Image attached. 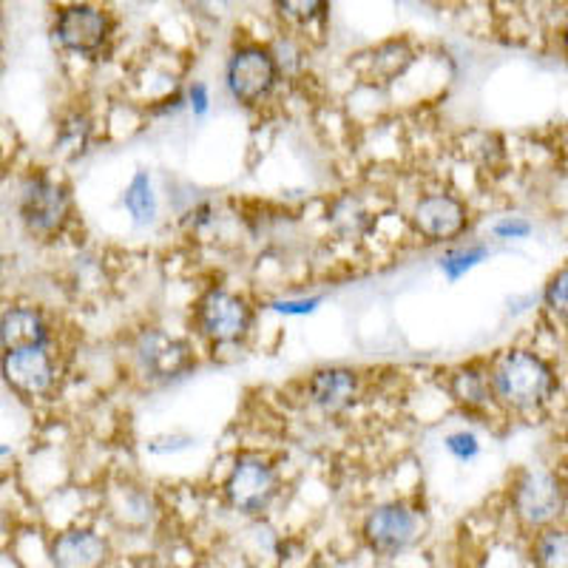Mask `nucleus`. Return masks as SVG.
Instances as JSON below:
<instances>
[{
	"mask_svg": "<svg viewBox=\"0 0 568 568\" xmlns=\"http://www.w3.org/2000/svg\"><path fill=\"white\" fill-rule=\"evenodd\" d=\"M491 393L504 413L529 415L555 398L560 378L551 362L529 347H509L489 362Z\"/></svg>",
	"mask_w": 568,
	"mask_h": 568,
	"instance_id": "f257e3e1",
	"label": "nucleus"
},
{
	"mask_svg": "<svg viewBox=\"0 0 568 568\" xmlns=\"http://www.w3.org/2000/svg\"><path fill=\"white\" fill-rule=\"evenodd\" d=\"M18 220L27 236L54 245L74 222V194L63 176L49 169H32L18 185Z\"/></svg>",
	"mask_w": 568,
	"mask_h": 568,
	"instance_id": "f03ea898",
	"label": "nucleus"
},
{
	"mask_svg": "<svg viewBox=\"0 0 568 568\" xmlns=\"http://www.w3.org/2000/svg\"><path fill=\"white\" fill-rule=\"evenodd\" d=\"M256 327V304L245 293L211 284L191 307V329L213 353L245 347Z\"/></svg>",
	"mask_w": 568,
	"mask_h": 568,
	"instance_id": "7ed1b4c3",
	"label": "nucleus"
},
{
	"mask_svg": "<svg viewBox=\"0 0 568 568\" xmlns=\"http://www.w3.org/2000/svg\"><path fill=\"white\" fill-rule=\"evenodd\" d=\"M196 364L194 342L165 327L145 324L129 338V367L145 387H171L194 373Z\"/></svg>",
	"mask_w": 568,
	"mask_h": 568,
	"instance_id": "20e7f679",
	"label": "nucleus"
},
{
	"mask_svg": "<svg viewBox=\"0 0 568 568\" xmlns=\"http://www.w3.org/2000/svg\"><path fill=\"white\" fill-rule=\"evenodd\" d=\"M282 495V469L271 455L258 449H242L233 455L222 480V497L240 515H262Z\"/></svg>",
	"mask_w": 568,
	"mask_h": 568,
	"instance_id": "39448f33",
	"label": "nucleus"
},
{
	"mask_svg": "<svg viewBox=\"0 0 568 568\" xmlns=\"http://www.w3.org/2000/svg\"><path fill=\"white\" fill-rule=\"evenodd\" d=\"M409 231L418 236L424 245L449 247L455 242L466 240L471 227L469 202L449 187H429L415 196L413 207L407 213Z\"/></svg>",
	"mask_w": 568,
	"mask_h": 568,
	"instance_id": "423d86ee",
	"label": "nucleus"
},
{
	"mask_svg": "<svg viewBox=\"0 0 568 568\" xmlns=\"http://www.w3.org/2000/svg\"><path fill=\"white\" fill-rule=\"evenodd\" d=\"M278 80H282V65L267 45H236L225 63V91L242 109L265 105L273 98Z\"/></svg>",
	"mask_w": 568,
	"mask_h": 568,
	"instance_id": "0eeeda50",
	"label": "nucleus"
},
{
	"mask_svg": "<svg viewBox=\"0 0 568 568\" xmlns=\"http://www.w3.org/2000/svg\"><path fill=\"white\" fill-rule=\"evenodd\" d=\"M60 369L54 347H32L0 353V382L20 400L38 404L54 398L60 389Z\"/></svg>",
	"mask_w": 568,
	"mask_h": 568,
	"instance_id": "6e6552de",
	"label": "nucleus"
},
{
	"mask_svg": "<svg viewBox=\"0 0 568 568\" xmlns=\"http://www.w3.org/2000/svg\"><path fill=\"white\" fill-rule=\"evenodd\" d=\"M424 515L407 500H387L367 511L362 524V537L373 555L398 557L424 535Z\"/></svg>",
	"mask_w": 568,
	"mask_h": 568,
	"instance_id": "1a4fd4ad",
	"label": "nucleus"
},
{
	"mask_svg": "<svg viewBox=\"0 0 568 568\" xmlns=\"http://www.w3.org/2000/svg\"><path fill=\"white\" fill-rule=\"evenodd\" d=\"M568 506V484L551 469H529L511 486V509L526 529H549Z\"/></svg>",
	"mask_w": 568,
	"mask_h": 568,
	"instance_id": "9d476101",
	"label": "nucleus"
},
{
	"mask_svg": "<svg viewBox=\"0 0 568 568\" xmlns=\"http://www.w3.org/2000/svg\"><path fill=\"white\" fill-rule=\"evenodd\" d=\"M367 378L353 364H322L304 378V400L324 418H344L362 404Z\"/></svg>",
	"mask_w": 568,
	"mask_h": 568,
	"instance_id": "9b49d317",
	"label": "nucleus"
},
{
	"mask_svg": "<svg viewBox=\"0 0 568 568\" xmlns=\"http://www.w3.org/2000/svg\"><path fill=\"white\" fill-rule=\"evenodd\" d=\"M52 34L63 52L98 58L111 38V18L94 3H71L58 12Z\"/></svg>",
	"mask_w": 568,
	"mask_h": 568,
	"instance_id": "f8f14e48",
	"label": "nucleus"
},
{
	"mask_svg": "<svg viewBox=\"0 0 568 568\" xmlns=\"http://www.w3.org/2000/svg\"><path fill=\"white\" fill-rule=\"evenodd\" d=\"M440 389L446 398L453 400L455 409L469 418H486L491 409H500L491 393V378H489V362L484 358H471V362L455 364L444 373L440 378Z\"/></svg>",
	"mask_w": 568,
	"mask_h": 568,
	"instance_id": "ddd939ff",
	"label": "nucleus"
},
{
	"mask_svg": "<svg viewBox=\"0 0 568 568\" xmlns=\"http://www.w3.org/2000/svg\"><path fill=\"white\" fill-rule=\"evenodd\" d=\"M32 347H54V324L43 307L14 302L0 311V353Z\"/></svg>",
	"mask_w": 568,
	"mask_h": 568,
	"instance_id": "4468645a",
	"label": "nucleus"
},
{
	"mask_svg": "<svg viewBox=\"0 0 568 568\" xmlns=\"http://www.w3.org/2000/svg\"><path fill=\"white\" fill-rule=\"evenodd\" d=\"M52 568H103L111 546L94 529H65L52 540Z\"/></svg>",
	"mask_w": 568,
	"mask_h": 568,
	"instance_id": "2eb2a0df",
	"label": "nucleus"
},
{
	"mask_svg": "<svg viewBox=\"0 0 568 568\" xmlns=\"http://www.w3.org/2000/svg\"><path fill=\"white\" fill-rule=\"evenodd\" d=\"M94 136H98V123L94 116L85 109H71L63 111L54 125V154L65 162H78L94 145Z\"/></svg>",
	"mask_w": 568,
	"mask_h": 568,
	"instance_id": "dca6fc26",
	"label": "nucleus"
},
{
	"mask_svg": "<svg viewBox=\"0 0 568 568\" xmlns=\"http://www.w3.org/2000/svg\"><path fill=\"white\" fill-rule=\"evenodd\" d=\"M123 211L129 213L131 225L145 231L160 222V194H156L154 176L149 169H136L131 174L129 185L123 187V200H120Z\"/></svg>",
	"mask_w": 568,
	"mask_h": 568,
	"instance_id": "f3484780",
	"label": "nucleus"
},
{
	"mask_svg": "<svg viewBox=\"0 0 568 568\" xmlns=\"http://www.w3.org/2000/svg\"><path fill=\"white\" fill-rule=\"evenodd\" d=\"M327 225L329 231L336 233L338 240L355 242V240H364V236L373 231L375 220L358 196L338 194L336 200L327 205Z\"/></svg>",
	"mask_w": 568,
	"mask_h": 568,
	"instance_id": "a211bd4d",
	"label": "nucleus"
},
{
	"mask_svg": "<svg viewBox=\"0 0 568 568\" xmlns=\"http://www.w3.org/2000/svg\"><path fill=\"white\" fill-rule=\"evenodd\" d=\"M491 256V247L486 242H455L446 247L438 258V267L444 273L446 282H458L466 273H471L478 265H484L486 258Z\"/></svg>",
	"mask_w": 568,
	"mask_h": 568,
	"instance_id": "6ab92c4d",
	"label": "nucleus"
},
{
	"mask_svg": "<svg viewBox=\"0 0 568 568\" xmlns=\"http://www.w3.org/2000/svg\"><path fill=\"white\" fill-rule=\"evenodd\" d=\"M537 568H568V529H542L531 546Z\"/></svg>",
	"mask_w": 568,
	"mask_h": 568,
	"instance_id": "aec40b11",
	"label": "nucleus"
},
{
	"mask_svg": "<svg viewBox=\"0 0 568 568\" xmlns=\"http://www.w3.org/2000/svg\"><path fill=\"white\" fill-rule=\"evenodd\" d=\"M276 9L284 20L296 27H311L327 12V0H276Z\"/></svg>",
	"mask_w": 568,
	"mask_h": 568,
	"instance_id": "412c9836",
	"label": "nucleus"
},
{
	"mask_svg": "<svg viewBox=\"0 0 568 568\" xmlns=\"http://www.w3.org/2000/svg\"><path fill=\"white\" fill-rule=\"evenodd\" d=\"M542 304L557 322L568 324V265L549 278L546 291H542Z\"/></svg>",
	"mask_w": 568,
	"mask_h": 568,
	"instance_id": "4be33fe9",
	"label": "nucleus"
},
{
	"mask_svg": "<svg viewBox=\"0 0 568 568\" xmlns=\"http://www.w3.org/2000/svg\"><path fill=\"white\" fill-rule=\"evenodd\" d=\"M194 446H196L194 435H187V433H180V429H174V433L151 435V438L145 440V453L156 455V458H169V455L187 453V449H194Z\"/></svg>",
	"mask_w": 568,
	"mask_h": 568,
	"instance_id": "5701e85b",
	"label": "nucleus"
},
{
	"mask_svg": "<svg viewBox=\"0 0 568 568\" xmlns=\"http://www.w3.org/2000/svg\"><path fill=\"white\" fill-rule=\"evenodd\" d=\"M444 449L458 464H471L480 455V438L471 429L460 426V429H453V433L444 435Z\"/></svg>",
	"mask_w": 568,
	"mask_h": 568,
	"instance_id": "b1692460",
	"label": "nucleus"
},
{
	"mask_svg": "<svg viewBox=\"0 0 568 568\" xmlns=\"http://www.w3.org/2000/svg\"><path fill=\"white\" fill-rule=\"evenodd\" d=\"M322 304H324V296H284V298H273V302H267V311L284 318H304V316H313Z\"/></svg>",
	"mask_w": 568,
	"mask_h": 568,
	"instance_id": "393cba45",
	"label": "nucleus"
},
{
	"mask_svg": "<svg viewBox=\"0 0 568 568\" xmlns=\"http://www.w3.org/2000/svg\"><path fill=\"white\" fill-rule=\"evenodd\" d=\"M531 233V222L524 220V216H504L491 225V236L500 242H515L526 240Z\"/></svg>",
	"mask_w": 568,
	"mask_h": 568,
	"instance_id": "a878e982",
	"label": "nucleus"
},
{
	"mask_svg": "<svg viewBox=\"0 0 568 568\" xmlns=\"http://www.w3.org/2000/svg\"><path fill=\"white\" fill-rule=\"evenodd\" d=\"M185 105L196 120H205L207 111H211V89H207L205 83H200V80L191 83L185 89Z\"/></svg>",
	"mask_w": 568,
	"mask_h": 568,
	"instance_id": "bb28decb",
	"label": "nucleus"
},
{
	"mask_svg": "<svg viewBox=\"0 0 568 568\" xmlns=\"http://www.w3.org/2000/svg\"><path fill=\"white\" fill-rule=\"evenodd\" d=\"M9 455H12V449H9V446H0V458H9Z\"/></svg>",
	"mask_w": 568,
	"mask_h": 568,
	"instance_id": "cd10ccee",
	"label": "nucleus"
},
{
	"mask_svg": "<svg viewBox=\"0 0 568 568\" xmlns=\"http://www.w3.org/2000/svg\"><path fill=\"white\" fill-rule=\"evenodd\" d=\"M3 160H7V154H3V142H0V171H3Z\"/></svg>",
	"mask_w": 568,
	"mask_h": 568,
	"instance_id": "c85d7f7f",
	"label": "nucleus"
}]
</instances>
